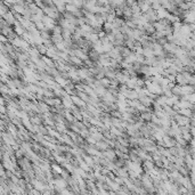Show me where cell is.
Here are the masks:
<instances>
[{"label": "cell", "instance_id": "obj_1", "mask_svg": "<svg viewBox=\"0 0 195 195\" xmlns=\"http://www.w3.org/2000/svg\"><path fill=\"white\" fill-rule=\"evenodd\" d=\"M71 98H72V101H73V103H74L77 106L86 107V102L83 101V99H81L79 96H71Z\"/></svg>", "mask_w": 195, "mask_h": 195}, {"label": "cell", "instance_id": "obj_2", "mask_svg": "<svg viewBox=\"0 0 195 195\" xmlns=\"http://www.w3.org/2000/svg\"><path fill=\"white\" fill-rule=\"evenodd\" d=\"M41 60H44V62H45L46 64H47V65H48V66H50V68H54V65H55V64L53 63V58H52V60H50V58H48V57L46 56V55H41Z\"/></svg>", "mask_w": 195, "mask_h": 195}, {"label": "cell", "instance_id": "obj_3", "mask_svg": "<svg viewBox=\"0 0 195 195\" xmlns=\"http://www.w3.org/2000/svg\"><path fill=\"white\" fill-rule=\"evenodd\" d=\"M52 169H53L54 173L57 172V173H60V175H62V172L64 171L63 169L60 168V164H55V163H53V164H52Z\"/></svg>", "mask_w": 195, "mask_h": 195}, {"label": "cell", "instance_id": "obj_4", "mask_svg": "<svg viewBox=\"0 0 195 195\" xmlns=\"http://www.w3.org/2000/svg\"><path fill=\"white\" fill-rule=\"evenodd\" d=\"M39 106H40V109H41V111L44 113H48V111H49V107H48V104L47 103H44V102H40L39 103Z\"/></svg>", "mask_w": 195, "mask_h": 195}, {"label": "cell", "instance_id": "obj_5", "mask_svg": "<svg viewBox=\"0 0 195 195\" xmlns=\"http://www.w3.org/2000/svg\"><path fill=\"white\" fill-rule=\"evenodd\" d=\"M31 121H32V123H33V124H39V126H40V123H41V120H40L39 118H37V116L32 118V119H31Z\"/></svg>", "mask_w": 195, "mask_h": 195}, {"label": "cell", "instance_id": "obj_6", "mask_svg": "<svg viewBox=\"0 0 195 195\" xmlns=\"http://www.w3.org/2000/svg\"><path fill=\"white\" fill-rule=\"evenodd\" d=\"M1 113L6 114V107H5V105H1Z\"/></svg>", "mask_w": 195, "mask_h": 195}]
</instances>
